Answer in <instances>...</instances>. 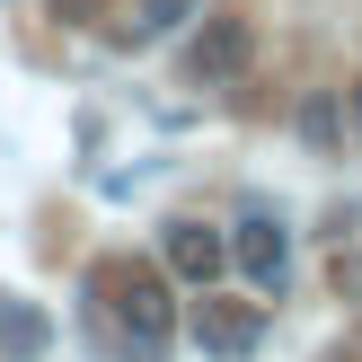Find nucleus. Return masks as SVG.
I'll list each match as a JSON object with an SVG mask.
<instances>
[{
	"instance_id": "f257e3e1",
	"label": "nucleus",
	"mask_w": 362,
	"mask_h": 362,
	"mask_svg": "<svg viewBox=\"0 0 362 362\" xmlns=\"http://www.w3.org/2000/svg\"><path fill=\"white\" fill-rule=\"evenodd\" d=\"M177 283L159 257H98L88 265V327H115V362H159L177 336Z\"/></svg>"
},
{
	"instance_id": "f03ea898",
	"label": "nucleus",
	"mask_w": 362,
	"mask_h": 362,
	"mask_svg": "<svg viewBox=\"0 0 362 362\" xmlns=\"http://www.w3.org/2000/svg\"><path fill=\"white\" fill-rule=\"evenodd\" d=\"M221 239H230V274L257 300H274L283 283H292V230H283L274 212H239V230H221Z\"/></svg>"
},
{
	"instance_id": "7ed1b4c3",
	"label": "nucleus",
	"mask_w": 362,
	"mask_h": 362,
	"mask_svg": "<svg viewBox=\"0 0 362 362\" xmlns=\"http://www.w3.org/2000/svg\"><path fill=\"white\" fill-rule=\"evenodd\" d=\"M186 327H194V345H204L212 362H247V354L265 345V300H221V292L204 283V300H194Z\"/></svg>"
},
{
	"instance_id": "20e7f679",
	"label": "nucleus",
	"mask_w": 362,
	"mask_h": 362,
	"mask_svg": "<svg viewBox=\"0 0 362 362\" xmlns=\"http://www.w3.org/2000/svg\"><path fill=\"white\" fill-rule=\"evenodd\" d=\"M159 265H168L177 292H204V283L230 274V239L212 221H168V230H159Z\"/></svg>"
},
{
	"instance_id": "39448f33",
	"label": "nucleus",
	"mask_w": 362,
	"mask_h": 362,
	"mask_svg": "<svg viewBox=\"0 0 362 362\" xmlns=\"http://www.w3.org/2000/svg\"><path fill=\"white\" fill-rule=\"evenodd\" d=\"M247 53H257L247 18H204V9H194V45H186V80H194V88L239 80V71H247Z\"/></svg>"
},
{
	"instance_id": "423d86ee",
	"label": "nucleus",
	"mask_w": 362,
	"mask_h": 362,
	"mask_svg": "<svg viewBox=\"0 0 362 362\" xmlns=\"http://www.w3.org/2000/svg\"><path fill=\"white\" fill-rule=\"evenodd\" d=\"M45 345H53V318L35 300H0V354L9 362H45Z\"/></svg>"
},
{
	"instance_id": "0eeeda50",
	"label": "nucleus",
	"mask_w": 362,
	"mask_h": 362,
	"mask_svg": "<svg viewBox=\"0 0 362 362\" xmlns=\"http://www.w3.org/2000/svg\"><path fill=\"white\" fill-rule=\"evenodd\" d=\"M300 141H310L318 159H345V98H336V88L300 98Z\"/></svg>"
},
{
	"instance_id": "6e6552de",
	"label": "nucleus",
	"mask_w": 362,
	"mask_h": 362,
	"mask_svg": "<svg viewBox=\"0 0 362 362\" xmlns=\"http://www.w3.org/2000/svg\"><path fill=\"white\" fill-rule=\"evenodd\" d=\"M327 300L362 310V247H336V257H327Z\"/></svg>"
},
{
	"instance_id": "1a4fd4ad",
	"label": "nucleus",
	"mask_w": 362,
	"mask_h": 362,
	"mask_svg": "<svg viewBox=\"0 0 362 362\" xmlns=\"http://www.w3.org/2000/svg\"><path fill=\"white\" fill-rule=\"evenodd\" d=\"M168 27H194V0H141V35H168Z\"/></svg>"
},
{
	"instance_id": "9d476101",
	"label": "nucleus",
	"mask_w": 362,
	"mask_h": 362,
	"mask_svg": "<svg viewBox=\"0 0 362 362\" xmlns=\"http://www.w3.org/2000/svg\"><path fill=\"white\" fill-rule=\"evenodd\" d=\"M45 9L62 18V27H98V18H106V0H45Z\"/></svg>"
},
{
	"instance_id": "9b49d317",
	"label": "nucleus",
	"mask_w": 362,
	"mask_h": 362,
	"mask_svg": "<svg viewBox=\"0 0 362 362\" xmlns=\"http://www.w3.org/2000/svg\"><path fill=\"white\" fill-rule=\"evenodd\" d=\"M354 124H362V88H354Z\"/></svg>"
}]
</instances>
